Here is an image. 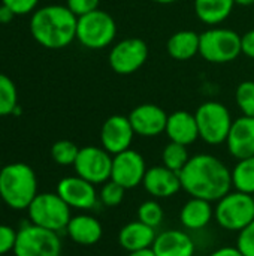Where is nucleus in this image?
<instances>
[{"label":"nucleus","mask_w":254,"mask_h":256,"mask_svg":"<svg viewBox=\"0 0 254 256\" xmlns=\"http://www.w3.org/2000/svg\"><path fill=\"white\" fill-rule=\"evenodd\" d=\"M13 16H15V14H13L6 4L1 3V6H0V24H7V22H10Z\"/></svg>","instance_id":"obj_38"},{"label":"nucleus","mask_w":254,"mask_h":256,"mask_svg":"<svg viewBox=\"0 0 254 256\" xmlns=\"http://www.w3.org/2000/svg\"><path fill=\"white\" fill-rule=\"evenodd\" d=\"M3 4H6L15 15H25L34 10L39 0H1Z\"/></svg>","instance_id":"obj_35"},{"label":"nucleus","mask_w":254,"mask_h":256,"mask_svg":"<svg viewBox=\"0 0 254 256\" xmlns=\"http://www.w3.org/2000/svg\"><path fill=\"white\" fill-rule=\"evenodd\" d=\"M57 194L70 208L91 210L99 204L96 186L79 176L61 178L57 184Z\"/></svg>","instance_id":"obj_13"},{"label":"nucleus","mask_w":254,"mask_h":256,"mask_svg":"<svg viewBox=\"0 0 254 256\" xmlns=\"http://www.w3.org/2000/svg\"><path fill=\"white\" fill-rule=\"evenodd\" d=\"M201 34L193 30H180L174 33L166 44L168 54L180 62L190 60L199 54Z\"/></svg>","instance_id":"obj_23"},{"label":"nucleus","mask_w":254,"mask_h":256,"mask_svg":"<svg viewBox=\"0 0 254 256\" xmlns=\"http://www.w3.org/2000/svg\"><path fill=\"white\" fill-rule=\"evenodd\" d=\"M136 135L153 138L166 130L168 114L163 108L154 104H142L130 111L127 116Z\"/></svg>","instance_id":"obj_15"},{"label":"nucleus","mask_w":254,"mask_h":256,"mask_svg":"<svg viewBox=\"0 0 254 256\" xmlns=\"http://www.w3.org/2000/svg\"><path fill=\"white\" fill-rule=\"evenodd\" d=\"M253 198H254V195H253Z\"/></svg>","instance_id":"obj_44"},{"label":"nucleus","mask_w":254,"mask_h":256,"mask_svg":"<svg viewBox=\"0 0 254 256\" xmlns=\"http://www.w3.org/2000/svg\"><path fill=\"white\" fill-rule=\"evenodd\" d=\"M159 4H172V3H177L178 0H153Z\"/></svg>","instance_id":"obj_41"},{"label":"nucleus","mask_w":254,"mask_h":256,"mask_svg":"<svg viewBox=\"0 0 254 256\" xmlns=\"http://www.w3.org/2000/svg\"><path fill=\"white\" fill-rule=\"evenodd\" d=\"M190 156H189V150L187 146L169 141L163 152H162V165H165L166 168L175 171V172H181V170L187 165Z\"/></svg>","instance_id":"obj_26"},{"label":"nucleus","mask_w":254,"mask_h":256,"mask_svg":"<svg viewBox=\"0 0 254 256\" xmlns=\"http://www.w3.org/2000/svg\"><path fill=\"white\" fill-rule=\"evenodd\" d=\"M214 218L219 226L223 230L231 232H241L254 220L253 195L240 190H231L217 201Z\"/></svg>","instance_id":"obj_4"},{"label":"nucleus","mask_w":254,"mask_h":256,"mask_svg":"<svg viewBox=\"0 0 254 256\" xmlns=\"http://www.w3.org/2000/svg\"><path fill=\"white\" fill-rule=\"evenodd\" d=\"M196 16L210 26L223 22L234 10L235 0H195L193 2Z\"/></svg>","instance_id":"obj_24"},{"label":"nucleus","mask_w":254,"mask_h":256,"mask_svg":"<svg viewBox=\"0 0 254 256\" xmlns=\"http://www.w3.org/2000/svg\"><path fill=\"white\" fill-rule=\"evenodd\" d=\"M241 52V36L235 30L213 27L201 33L199 54L210 63H229Z\"/></svg>","instance_id":"obj_8"},{"label":"nucleus","mask_w":254,"mask_h":256,"mask_svg":"<svg viewBox=\"0 0 254 256\" xmlns=\"http://www.w3.org/2000/svg\"><path fill=\"white\" fill-rule=\"evenodd\" d=\"M208 256H244L237 246H222L213 250Z\"/></svg>","instance_id":"obj_37"},{"label":"nucleus","mask_w":254,"mask_h":256,"mask_svg":"<svg viewBox=\"0 0 254 256\" xmlns=\"http://www.w3.org/2000/svg\"><path fill=\"white\" fill-rule=\"evenodd\" d=\"M0 202H1V198H0Z\"/></svg>","instance_id":"obj_43"},{"label":"nucleus","mask_w":254,"mask_h":256,"mask_svg":"<svg viewBox=\"0 0 254 256\" xmlns=\"http://www.w3.org/2000/svg\"><path fill=\"white\" fill-rule=\"evenodd\" d=\"M241 50L243 54H246L250 58H254V28L249 30L241 36Z\"/></svg>","instance_id":"obj_36"},{"label":"nucleus","mask_w":254,"mask_h":256,"mask_svg":"<svg viewBox=\"0 0 254 256\" xmlns=\"http://www.w3.org/2000/svg\"><path fill=\"white\" fill-rule=\"evenodd\" d=\"M78 153H79L78 146L69 140H60L51 147V158L54 159L55 164L61 166L73 165L78 158Z\"/></svg>","instance_id":"obj_29"},{"label":"nucleus","mask_w":254,"mask_h":256,"mask_svg":"<svg viewBox=\"0 0 254 256\" xmlns=\"http://www.w3.org/2000/svg\"><path fill=\"white\" fill-rule=\"evenodd\" d=\"M226 146L237 160L254 156V117L241 116L234 120Z\"/></svg>","instance_id":"obj_17"},{"label":"nucleus","mask_w":254,"mask_h":256,"mask_svg":"<svg viewBox=\"0 0 254 256\" xmlns=\"http://www.w3.org/2000/svg\"><path fill=\"white\" fill-rule=\"evenodd\" d=\"M127 256H157L154 254L153 248H147V249H141V250H135V252H129Z\"/></svg>","instance_id":"obj_39"},{"label":"nucleus","mask_w":254,"mask_h":256,"mask_svg":"<svg viewBox=\"0 0 254 256\" xmlns=\"http://www.w3.org/2000/svg\"><path fill=\"white\" fill-rule=\"evenodd\" d=\"M237 248L244 256H254V220L247 228L238 232Z\"/></svg>","instance_id":"obj_32"},{"label":"nucleus","mask_w":254,"mask_h":256,"mask_svg":"<svg viewBox=\"0 0 254 256\" xmlns=\"http://www.w3.org/2000/svg\"><path fill=\"white\" fill-rule=\"evenodd\" d=\"M16 87L13 81L0 74V116H9L18 106L16 104Z\"/></svg>","instance_id":"obj_28"},{"label":"nucleus","mask_w":254,"mask_h":256,"mask_svg":"<svg viewBox=\"0 0 254 256\" xmlns=\"http://www.w3.org/2000/svg\"><path fill=\"white\" fill-rule=\"evenodd\" d=\"M99 3H100V0H67L66 6L76 16H82L88 12L99 9Z\"/></svg>","instance_id":"obj_34"},{"label":"nucleus","mask_w":254,"mask_h":256,"mask_svg":"<svg viewBox=\"0 0 254 256\" xmlns=\"http://www.w3.org/2000/svg\"><path fill=\"white\" fill-rule=\"evenodd\" d=\"M142 186L148 195L157 200L172 198L183 189L180 174L166 168L165 165H156L148 168Z\"/></svg>","instance_id":"obj_16"},{"label":"nucleus","mask_w":254,"mask_h":256,"mask_svg":"<svg viewBox=\"0 0 254 256\" xmlns=\"http://www.w3.org/2000/svg\"><path fill=\"white\" fill-rule=\"evenodd\" d=\"M37 195V178L31 166L13 162L0 171V198L12 210H27Z\"/></svg>","instance_id":"obj_3"},{"label":"nucleus","mask_w":254,"mask_h":256,"mask_svg":"<svg viewBox=\"0 0 254 256\" xmlns=\"http://www.w3.org/2000/svg\"><path fill=\"white\" fill-rule=\"evenodd\" d=\"M163 219H165V212L157 200L144 201L138 207V220H141L142 224H145L154 230L163 224Z\"/></svg>","instance_id":"obj_27"},{"label":"nucleus","mask_w":254,"mask_h":256,"mask_svg":"<svg viewBox=\"0 0 254 256\" xmlns=\"http://www.w3.org/2000/svg\"><path fill=\"white\" fill-rule=\"evenodd\" d=\"M169 141L190 146L199 138V129L195 114L189 111H175L168 116L166 130Z\"/></svg>","instance_id":"obj_20"},{"label":"nucleus","mask_w":254,"mask_h":256,"mask_svg":"<svg viewBox=\"0 0 254 256\" xmlns=\"http://www.w3.org/2000/svg\"><path fill=\"white\" fill-rule=\"evenodd\" d=\"M214 218L213 202L201 198H190L180 212V222L187 231L205 230Z\"/></svg>","instance_id":"obj_22"},{"label":"nucleus","mask_w":254,"mask_h":256,"mask_svg":"<svg viewBox=\"0 0 254 256\" xmlns=\"http://www.w3.org/2000/svg\"><path fill=\"white\" fill-rule=\"evenodd\" d=\"M235 100L243 116L254 117V81H243L237 87Z\"/></svg>","instance_id":"obj_30"},{"label":"nucleus","mask_w":254,"mask_h":256,"mask_svg":"<svg viewBox=\"0 0 254 256\" xmlns=\"http://www.w3.org/2000/svg\"><path fill=\"white\" fill-rule=\"evenodd\" d=\"M156 237L157 232L154 228L142 224L141 220H132L118 231V244L127 252H135L153 248Z\"/></svg>","instance_id":"obj_21"},{"label":"nucleus","mask_w":254,"mask_h":256,"mask_svg":"<svg viewBox=\"0 0 254 256\" xmlns=\"http://www.w3.org/2000/svg\"><path fill=\"white\" fill-rule=\"evenodd\" d=\"M27 212L31 224L58 234L61 231H66L67 224L72 219L70 207L61 200L57 192L37 194L28 206Z\"/></svg>","instance_id":"obj_5"},{"label":"nucleus","mask_w":254,"mask_h":256,"mask_svg":"<svg viewBox=\"0 0 254 256\" xmlns=\"http://www.w3.org/2000/svg\"><path fill=\"white\" fill-rule=\"evenodd\" d=\"M235 4H238V6H252V4H254V0H235Z\"/></svg>","instance_id":"obj_40"},{"label":"nucleus","mask_w":254,"mask_h":256,"mask_svg":"<svg viewBox=\"0 0 254 256\" xmlns=\"http://www.w3.org/2000/svg\"><path fill=\"white\" fill-rule=\"evenodd\" d=\"M16 242V231L7 225H0V256L13 252Z\"/></svg>","instance_id":"obj_33"},{"label":"nucleus","mask_w":254,"mask_h":256,"mask_svg":"<svg viewBox=\"0 0 254 256\" xmlns=\"http://www.w3.org/2000/svg\"><path fill=\"white\" fill-rule=\"evenodd\" d=\"M232 186L235 190L254 195V156L237 162L232 170Z\"/></svg>","instance_id":"obj_25"},{"label":"nucleus","mask_w":254,"mask_h":256,"mask_svg":"<svg viewBox=\"0 0 254 256\" xmlns=\"http://www.w3.org/2000/svg\"><path fill=\"white\" fill-rule=\"evenodd\" d=\"M126 189L115 183L114 180H108L102 184V189L99 192V201L106 207H117L124 200Z\"/></svg>","instance_id":"obj_31"},{"label":"nucleus","mask_w":254,"mask_h":256,"mask_svg":"<svg viewBox=\"0 0 254 256\" xmlns=\"http://www.w3.org/2000/svg\"><path fill=\"white\" fill-rule=\"evenodd\" d=\"M153 250L157 256H195L196 244L186 231L166 230L157 234Z\"/></svg>","instance_id":"obj_18"},{"label":"nucleus","mask_w":254,"mask_h":256,"mask_svg":"<svg viewBox=\"0 0 254 256\" xmlns=\"http://www.w3.org/2000/svg\"><path fill=\"white\" fill-rule=\"evenodd\" d=\"M1 168H3V166H1V162H0V171H1Z\"/></svg>","instance_id":"obj_42"},{"label":"nucleus","mask_w":254,"mask_h":256,"mask_svg":"<svg viewBox=\"0 0 254 256\" xmlns=\"http://www.w3.org/2000/svg\"><path fill=\"white\" fill-rule=\"evenodd\" d=\"M15 256H60L61 238L58 232L45 230L34 224H24L16 231L13 248Z\"/></svg>","instance_id":"obj_9"},{"label":"nucleus","mask_w":254,"mask_h":256,"mask_svg":"<svg viewBox=\"0 0 254 256\" xmlns=\"http://www.w3.org/2000/svg\"><path fill=\"white\" fill-rule=\"evenodd\" d=\"M135 130L132 128V123L129 117L115 114L111 116L105 120L100 129V142L102 147L114 154H118L124 150H129L133 138H135Z\"/></svg>","instance_id":"obj_14"},{"label":"nucleus","mask_w":254,"mask_h":256,"mask_svg":"<svg viewBox=\"0 0 254 256\" xmlns=\"http://www.w3.org/2000/svg\"><path fill=\"white\" fill-rule=\"evenodd\" d=\"M78 16L61 4H49L37 9L30 20L31 36L45 48L60 50L76 39Z\"/></svg>","instance_id":"obj_2"},{"label":"nucleus","mask_w":254,"mask_h":256,"mask_svg":"<svg viewBox=\"0 0 254 256\" xmlns=\"http://www.w3.org/2000/svg\"><path fill=\"white\" fill-rule=\"evenodd\" d=\"M66 234L79 246H94L103 237V226L94 216L76 214L69 220Z\"/></svg>","instance_id":"obj_19"},{"label":"nucleus","mask_w":254,"mask_h":256,"mask_svg":"<svg viewBox=\"0 0 254 256\" xmlns=\"http://www.w3.org/2000/svg\"><path fill=\"white\" fill-rule=\"evenodd\" d=\"M147 170L144 156L139 152L129 148L112 156L111 180L123 186L126 190H130L142 184Z\"/></svg>","instance_id":"obj_12"},{"label":"nucleus","mask_w":254,"mask_h":256,"mask_svg":"<svg viewBox=\"0 0 254 256\" xmlns=\"http://www.w3.org/2000/svg\"><path fill=\"white\" fill-rule=\"evenodd\" d=\"M117 34V24L114 18L102 10L96 9L82 16H78L76 39L88 50H102L111 45Z\"/></svg>","instance_id":"obj_6"},{"label":"nucleus","mask_w":254,"mask_h":256,"mask_svg":"<svg viewBox=\"0 0 254 256\" xmlns=\"http://www.w3.org/2000/svg\"><path fill=\"white\" fill-rule=\"evenodd\" d=\"M76 176L93 183L94 186L103 184L111 180L112 154L103 147L87 146L79 148L78 158L73 164Z\"/></svg>","instance_id":"obj_10"},{"label":"nucleus","mask_w":254,"mask_h":256,"mask_svg":"<svg viewBox=\"0 0 254 256\" xmlns=\"http://www.w3.org/2000/svg\"><path fill=\"white\" fill-rule=\"evenodd\" d=\"M147 58L148 45L141 38L123 39L109 51V66L118 75H130L139 70Z\"/></svg>","instance_id":"obj_11"},{"label":"nucleus","mask_w":254,"mask_h":256,"mask_svg":"<svg viewBox=\"0 0 254 256\" xmlns=\"http://www.w3.org/2000/svg\"><path fill=\"white\" fill-rule=\"evenodd\" d=\"M181 188L192 198L217 202L232 190V170L208 153H199L189 159L180 172Z\"/></svg>","instance_id":"obj_1"},{"label":"nucleus","mask_w":254,"mask_h":256,"mask_svg":"<svg viewBox=\"0 0 254 256\" xmlns=\"http://www.w3.org/2000/svg\"><path fill=\"white\" fill-rule=\"evenodd\" d=\"M199 138L210 146H220L226 142L232 128V116L229 110L216 100H208L199 105L195 112Z\"/></svg>","instance_id":"obj_7"}]
</instances>
